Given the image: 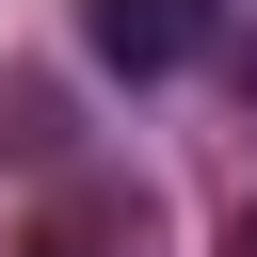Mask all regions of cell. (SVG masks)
Listing matches in <instances>:
<instances>
[{
    "label": "cell",
    "mask_w": 257,
    "mask_h": 257,
    "mask_svg": "<svg viewBox=\"0 0 257 257\" xmlns=\"http://www.w3.org/2000/svg\"><path fill=\"white\" fill-rule=\"evenodd\" d=\"M241 96H257V48H241Z\"/></svg>",
    "instance_id": "obj_3"
},
{
    "label": "cell",
    "mask_w": 257,
    "mask_h": 257,
    "mask_svg": "<svg viewBox=\"0 0 257 257\" xmlns=\"http://www.w3.org/2000/svg\"><path fill=\"white\" fill-rule=\"evenodd\" d=\"M225 257H257V193H241V225H225Z\"/></svg>",
    "instance_id": "obj_2"
},
{
    "label": "cell",
    "mask_w": 257,
    "mask_h": 257,
    "mask_svg": "<svg viewBox=\"0 0 257 257\" xmlns=\"http://www.w3.org/2000/svg\"><path fill=\"white\" fill-rule=\"evenodd\" d=\"M80 48L112 80H177V64L225 48V0H80Z\"/></svg>",
    "instance_id": "obj_1"
}]
</instances>
